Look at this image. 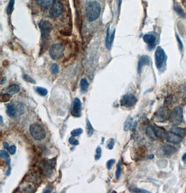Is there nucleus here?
<instances>
[{
	"label": "nucleus",
	"instance_id": "f257e3e1",
	"mask_svg": "<svg viewBox=\"0 0 186 193\" xmlns=\"http://www.w3.org/2000/svg\"><path fill=\"white\" fill-rule=\"evenodd\" d=\"M100 11H101V7L100 5L97 2H91L87 4L86 7V17L89 22L95 21L98 18Z\"/></svg>",
	"mask_w": 186,
	"mask_h": 193
},
{
	"label": "nucleus",
	"instance_id": "f03ea898",
	"mask_svg": "<svg viewBox=\"0 0 186 193\" xmlns=\"http://www.w3.org/2000/svg\"><path fill=\"white\" fill-rule=\"evenodd\" d=\"M29 132L31 136L36 140L41 141L45 139L46 136V133L45 129L43 126L39 125L38 123L32 124L29 127Z\"/></svg>",
	"mask_w": 186,
	"mask_h": 193
},
{
	"label": "nucleus",
	"instance_id": "7ed1b4c3",
	"mask_svg": "<svg viewBox=\"0 0 186 193\" xmlns=\"http://www.w3.org/2000/svg\"><path fill=\"white\" fill-rule=\"evenodd\" d=\"M24 112V107L20 102L17 104L10 103L6 106V114L10 117H15L23 114Z\"/></svg>",
	"mask_w": 186,
	"mask_h": 193
},
{
	"label": "nucleus",
	"instance_id": "20e7f679",
	"mask_svg": "<svg viewBox=\"0 0 186 193\" xmlns=\"http://www.w3.org/2000/svg\"><path fill=\"white\" fill-rule=\"evenodd\" d=\"M155 59H156V65L158 69H161L163 68L164 63H165L167 59V56L164 51L163 49L160 47L157 48L155 53Z\"/></svg>",
	"mask_w": 186,
	"mask_h": 193
},
{
	"label": "nucleus",
	"instance_id": "39448f33",
	"mask_svg": "<svg viewBox=\"0 0 186 193\" xmlns=\"http://www.w3.org/2000/svg\"><path fill=\"white\" fill-rule=\"evenodd\" d=\"M64 53V48L61 44H54L51 46L49 50L50 57L54 60H57L63 55Z\"/></svg>",
	"mask_w": 186,
	"mask_h": 193
},
{
	"label": "nucleus",
	"instance_id": "423d86ee",
	"mask_svg": "<svg viewBox=\"0 0 186 193\" xmlns=\"http://www.w3.org/2000/svg\"><path fill=\"white\" fill-rule=\"evenodd\" d=\"M170 120L174 125H178L183 121V108L177 107L173 109L170 116Z\"/></svg>",
	"mask_w": 186,
	"mask_h": 193
},
{
	"label": "nucleus",
	"instance_id": "0eeeda50",
	"mask_svg": "<svg viewBox=\"0 0 186 193\" xmlns=\"http://www.w3.org/2000/svg\"><path fill=\"white\" fill-rule=\"evenodd\" d=\"M138 102V98L133 94H126L121 99V105L125 107H132Z\"/></svg>",
	"mask_w": 186,
	"mask_h": 193
},
{
	"label": "nucleus",
	"instance_id": "6e6552de",
	"mask_svg": "<svg viewBox=\"0 0 186 193\" xmlns=\"http://www.w3.org/2000/svg\"><path fill=\"white\" fill-rule=\"evenodd\" d=\"M63 6L62 2L59 1H56L54 3L50 9V15L52 18H57L62 13Z\"/></svg>",
	"mask_w": 186,
	"mask_h": 193
},
{
	"label": "nucleus",
	"instance_id": "1a4fd4ad",
	"mask_svg": "<svg viewBox=\"0 0 186 193\" xmlns=\"http://www.w3.org/2000/svg\"><path fill=\"white\" fill-rule=\"evenodd\" d=\"M39 28H40L42 36L43 37H47L51 32L52 29V25L50 22L48 20H42L38 24Z\"/></svg>",
	"mask_w": 186,
	"mask_h": 193
},
{
	"label": "nucleus",
	"instance_id": "9d476101",
	"mask_svg": "<svg viewBox=\"0 0 186 193\" xmlns=\"http://www.w3.org/2000/svg\"><path fill=\"white\" fill-rule=\"evenodd\" d=\"M82 104L80 100L78 98H75L73 101V107L71 109V114L75 117H80L81 116Z\"/></svg>",
	"mask_w": 186,
	"mask_h": 193
},
{
	"label": "nucleus",
	"instance_id": "9b49d317",
	"mask_svg": "<svg viewBox=\"0 0 186 193\" xmlns=\"http://www.w3.org/2000/svg\"><path fill=\"white\" fill-rule=\"evenodd\" d=\"M143 40L144 42L148 44V48L150 50L155 47L156 42V36L153 35V34H146L143 36Z\"/></svg>",
	"mask_w": 186,
	"mask_h": 193
},
{
	"label": "nucleus",
	"instance_id": "f8f14e48",
	"mask_svg": "<svg viewBox=\"0 0 186 193\" xmlns=\"http://www.w3.org/2000/svg\"><path fill=\"white\" fill-rule=\"evenodd\" d=\"M168 119L167 111L165 108H160L156 112V120L157 121H165Z\"/></svg>",
	"mask_w": 186,
	"mask_h": 193
},
{
	"label": "nucleus",
	"instance_id": "ddd939ff",
	"mask_svg": "<svg viewBox=\"0 0 186 193\" xmlns=\"http://www.w3.org/2000/svg\"><path fill=\"white\" fill-rule=\"evenodd\" d=\"M166 139H167V140L169 142L173 144H180L183 140L182 137L178 135L177 134L172 133H172H167Z\"/></svg>",
	"mask_w": 186,
	"mask_h": 193
},
{
	"label": "nucleus",
	"instance_id": "4468645a",
	"mask_svg": "<svg viewBox=\"0 0 186 193\" xmlns=\"http://www.w3.org/2000/svg\"><path fill=\"white\" fill-rule=\"evenodd\" d=\"M114 34H115V30L113 31V32H110L109 31V27L107 28V36H106V39H105V46L106 48L110 50L112 48V43H113L114 38Z\"/></svg>",
	"mask_w": 186,
	"mask_h": 193
},
{
	"label": "nucleus",
	"instance_id": "2eb2a0df",
	"mask_svg": "<svg viewBox=\"0 0 186 193\" xmlns=\"http://www.w3.org/2000/svg\"><path fill=\"white\" fill-rule=\"evenodd\" d=\"M153 131L155 133L156 138L159 139H165L167 138V133H166L165 130L161 127L159 126H154L153 127Z\"/></svg>",
	"mask_w": 186,
	"mask_h": 193
},
{
	"label": "nucleus",
	"instance_id": "dca6fc26",
	"mask_svg": "<svg viewBox=\"0 0 186 193\" xmlns=\"http://www.w3.org/2000/svg\"><path fill=\"white\" fill-rule=\"evenodd\" d=\"M151 64V59L148 56H142L141 57L140 59L139 60L138 63V71L139 73L141 72V68L144 66L146 65H150Z\"/></svg>",
	"mask_w": 186,
	"mask_h": 193
},
{
	"label": "nucleus",
	"instance_id": "f3484780",
	"mask_svg": "<svg viewBox=\"0 0 186 193\" xmlns=\"http://www.w3.org/2000/svg\"><path fill=\"white\" fill-rule=\"evenodd\" d=\"M55 2V0H36L37 4L44 9L50 8Z\"/></svg>",
	"mask_w": 186,
	"mask_h": 193
},
{
	"label": "nucleus",
	"instance_id": "a211bd4d",
	"mask_svg": "<svg viewBox=\"0 0 186 193\" xmlns=\"http://www.w3.org/2000/svg\"><path fill=\"white\" fill-rule=\"evenodd\" d=\"M137 123L134 121L132 118H129L125 122L124 125V130H134L136 128Z\"/></svg>",
	"mask_w": 186,
	"mask_h": 193
},
{
	"label": "nucleus",
	"instance_id": "6ab92c4d",
	"mask_svg": "<svg viewBox=\"0 0 186 193\" xmlns=\"http://www.w3.org/2000/svg\"><path fill=\"white\" fill-rule=\"evenodd\" d=\"M20 87L18 86V84H11L10 86L7 87L6 91H7V93H8V94L13 95V94L18 93L20 91Z\"/></svg>",
	"mask_w": 186,
	"mask_h": 193
},
{
	"label": "nucleus",
	"instance_id": "aec40b11",
	"mask_svg": "<svg viewBox=\"0 0 186 193\" xmlns=\"http://www.w3.org/2000/svg\"><path fill=\"white\" fill-rule=\"evenodd\" d=\"M171 132L177 134V135H179L181 137H185L186 135V128H179V127H173L171 130Z\"/></svg>",
	"mask_w": 186,
	"mask_h": 193
},
{
	"label": "nucleus",
	"instance_id": "412c9836",
	"mask_svg": "<svg viewBox=\"0 0 186 193\" xmlns=\"http://www.w3.org/2000/svg\"><path fill=\"white\" fill-rule=\"evenodd\" d=\"M4 148H6V150L8 151L9 153L11 155H14L15 153H16V146L15 145L9 146V144L7 142H4Z\"/></svg>",
	"mask_w": 186,
	"mask_h": 193
},
{
	"label": "nucleus",
	"instance_id": "4be33fe9",
	"mask_svg": "<svg viewBox=\"0 0 186 193\" xmlns=\"http://www.w3.org/2000/svg\"><path fill=\"white\" fill-rule=\"evenodd\" d=\"M89 87V82L85 78H82L80 81V89H81V91L82 93H84L87 91V90Z\"/></svg>",
	"mask_w": 186,
	"mask_h": 193
},
{
	"label": "nucleus",
	"instance_id": "5701e85b",
	"mask_svg": "<svg viewBox=\"0 0 186 193\" xmlns=\"http://www.w3.org/2000/svg\"><path fill=\"white\" fill-rule=\"evenodd\" d=\"M163 151H164V153H165L166 155H172V153L176 152L177 149L171 146H165V147H163Z\"/></svg>",
	"mask_w": 186,
	"mask_h": 193
},
{
	"label": "nucleus",
	"instance_id": "b1692460",
	"mask_svg": "<svg viewBox=\"0 0 186 193\" xmlns=\"http://www.w3.org/2000/svg\"><path fill=\"white\" fill-rule=\"evenodd\" d=\"M146 133L148 138L152 139V140H155V139L156 138L155 133H154V131H153V127H148V128H146Z\"/></svg>",
	"mask_w": 186,
	"mask_h": 193
},
{
	"label": "nucleus",
	"instance_id": "393cba45",
	"mask_svg": "<svg viewBox=\"0 0 186 193\" xmlns=\"http://www.w3.org/2000/svg\"><path fill=\"white\" fill-rule=\"evenodd\" d=\"M87 128L88 136L91 137L93 135V133H94V129L93 128V126H91V123H90V121L88 119H87Z\"/></svg>",
	"mask_w": 186,
	"mask_h": 193
},
{
	"label": "nucleus",
	"instance_id": "a878e982",
	"mask_svg": "<svg viewBox=\"0 0 186 193\" xmlns=\"http://www.w3.org/2000/svg\"><path fill=\"white\" fill-rule=\"evenodd\" d=\"M35 89H36V91L41 96H45L46 95L48 94V90L45 89V88L38 87H36Z\"/></svg>",
	"mask_w": 186,
	"mask_h": 193
},
{
	"label": "nucleus",
	"instance_id": "bb28decb",
	"mask_svg": "<svg viewBox=\"0 0 186 193\" xmlns=\"http://www.w3.org/2000/svg\"><path fill=\"white\" fill-rule=\"evenodd\" d=\"M174 10H175V11L177 12L178 16H180L183 18H185V12H184V11H183L181 7L179 6H174Z\"/></svg>",
	"mask_w": 186,
	"mask_h": 193
},
{
	"label": "nucleus",
	"instance_id": "cd10ccee",
	"mask_svg": "<svg viewBox=\"0 0 186 193\" xmlns=\"http://www.w3.org/2000/svg\"><path fill=\"white\" fill-rule=\"evenodd\" d=\"M14 3H15V0H10L9 3L8 4V6H7V8H6V13L8 15L11 14L12 11H13Z\"/></svg>",
	"mask_w": 186,
	"mask_h": 193
},
{
	"label": "nucleus",
	"instance_id": "c85d7f7f",
	"mask_svg": "<svg viewBox=\"0 0 186 193\" xmlns=\"http://www.w3.org/2000/svg\"><path fill=\"white\" fill-rule=\"evenodd\" d=\"M11 95L7 93V94H2L1 97H0V100H1L2 102H5L9 101L10 99H11Z\"/></svg>",
	"mask_w": 186,
	"mask_h": 193
},
{
	"label": "nucleus",
	"instance_id": "c756f323",
	"mask_svg": "<svg viewBox=\"0 0 186 193\" xmlns=\"http://www.w3.org/2000/svg\"><path fill=\"white\" fill-rule=\"evenodd\" d=\"M102 154V148L100 146H98L96 148V151H95V160H98L100 158H101Z\"/></svg>",
	"mask_w": 186,
	"mask_h": 193
},
{
	"label": "nucleus",
	"instance_id": "7c9ffc66",
	"mask_svg": "<svg viewBox=\"0 0 186 193\" xmlns=\"http://www.w3.org/2000/svg\"><path fill=\"white\" fill-rule=\"evenodd\" d=\"M82 133H83V130L81 128H77V129H75V130H73L71 132V135L73 137L79 136L81 135Z\"/></svg>",
	"mask_w": 186,
	"mask_h": 193
},
{
	"label": "nucleus",
	"instance_id": "2f4dec72",
	"mask_svg": "<svg viewBox=\"0 0 186 193\" xmlns=\"http://www.w3.org/2000/svg\"><path fill=\"white\" fill-rule=\"evenodd\" d=\"M121 172H122V168L121 166L120 165V163H119L118 165L116 166V179H119L120 178V176L121 174Z\"/></svg>",
	"mask_w": 186,
	"mask_h": 193
},
{
	"label": "nucleus",
	"instance_id": "473e14b6",
	"mask_svg": "<svg viewBox=\"0 0 186 193\" xmlns=\"http://www.w3.org/2000/svg\"><path fill=\"white\" fill-rule=\"evenodd\" d=\"M58 71H59L58 66L57 64H55V63H54V64L52 65V66H51V72H52V74L55 75V74H57Z\"/></svg>",
	"mask_w": 186,
	"mask_h": 193
},
{
	"label": "nucleus",
	"instance_id": "72a5a7b5",
	"mask_svg": "<svg viewBox=\"0 0 186 193\" xmlns=\"http://www.w3.org/2000/svg\"><path fill=\"white\" fill-rule=\"evenodd\" d=\"M69 143L70 144V145L75 146V145H79V141L77 140L76 139L74 138V137L72 136L71 138H69Z\"/></svg>",
	"mask_w": 186,
	"mask_h": 193
},
{
	"label": "nucleus",
	"instance_id": "f704fd0d",
	"mask_svg": "<svg viewBox=\"0 0 186 193\" xmlns=\"http://www.w3.org/2000/svg\"><path fill=\"white\" fill-rule=\"evenodd\" d=\"M23 77L25 81L28 82H31V83H33V84H36V82L35 80H34V79H32L31 77H29V75H23Z\"/></svg>",
	"mask_w": 186,
	"mask_h": 193
},
{
	"label": "nucleus",
	"instance_id": "c9c22d12",
	"mask_svg": "<svg viewBox=\"0 0 186 193\" xmlns=\"http://www.w3.org/2000/svg\"><path fill=\"white\" fill-rule=\"evenodd\" d=\"M115 163V160L114 159H110L107 162V168L109 170L112 169V166H113V165Z\"/></svg>",
	"mask_w": 186,
	"mask_h": 193
},
{
	"label": "nucleus",
	"instance_id": "e433bc0d",
	"mask_svg": "<svg viewBox=\"0 0 186 193\" xmlns=\"http://www.w3.org/2000/svg\"><path fill=\"white\" fill-rule=\"evenodd\" d=\"M0 156H1L2 158H5L6 160L9 159V154L7 151H1V152H0Z\"/></svg>",
	"mask_w": 186,
	"mask_h": 193
},
{
	"label": "nucleus",
	"instance_id": "4c0bfd02",
	"mask_svg": "<svg viewBox=\"0 0 186 193\" xmlns=\"http://www.w3.org/2000/svg\"><path fill=\"white\" fill-rule=\"evenodd\" d=\"M114 139H110L109 142L107 143V148H108V149L112 150V148H114Z\"/></svg>",
	"mask_w": 186,
	"mask_h": 193
},
{
	"label": "nucleus",
	"instance_id": "58836bf2",
	"mask_svg": "<svg viewBox=\"0 0 186 193\" xmlns=\"http://www.w3.org/2000/svg\"><path fill=\"white\" fill-rule=\"evenodd\" d=\"M176 36H177V41H178V46H179V49H180V50H181V51H182V50H183V43H182L181 41L180 38L178 37V36L177 35H177H176Z\"/></svg>",
	"mask_w": 186,
	"mask_h": 193
},
{
	"label": "nucleus",
	"instance_id": "ea45409f",
	"mask_svg": "<svg viewBox=\"0 0 186 193\" xmlns=\"http://www.w3.org/2000/svg\"><path fill=\"white\" fill-rule=\"evenodd\" d=\"M133 191L134 192H149L148 191H146V190H141V189H138V188H136V189H134Z\"/></svg>",
	"mask_w": 186,
	"mask_h": 193
},
{
	"label": "nucleus",
	"instance_id": "a19ab883",
	"mask_svg": "<svg viewBox=\"0 0 186 193\" xmlns=\"http://www.w3.org/2000/svg\"><path fill=\"white\" fill-rule=\"evenodd\" d=\"M183 161L186 164V153L183 156Z\"/></svg>",
	"mask_w": 186,
	"mask_h": 193
},
{
	"label": "nucleus",
	"instance_id": "79ce46f5",
	"mask_svg": "<svg viewBox=\"0 0 186 193\" xmlns=\"http://www.w3.org/2000/svg\"><path fill=\"white\" fill-rule=\"evenodd\" d=\"M4 81H6V77H3V78H2V82H1V84H4Z\"/></svg>",
	"mask_w": 186,
	"mask_h": 193
}]
</instances>
